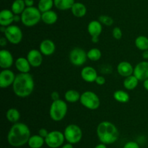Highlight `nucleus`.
Wrapping results in <instances>:
<instances>
[{
	"label": "nucleus",
	"mask_w": 148,
	"mask_h": 148,
	"mask_svg": "<svg viewBox=\"0 0 148 148\" xmlns=\"http://www.w3.org/2000/svg\"><path fill=\"white\" fill-rule=\"evenodd\" d=\"M4 33L8 42H10L12 44L17 45L23 40V35L22 30L20 28V27L15 25L7 26Z\"/></svg>",
	"instance_id": "8"
},
{
	"label": "nucleus",
	"mask_w": 148,
	"mask_h": 148,
	"mask_svg": "<svg viewBox=\"0 0 148 148\" xmlns=\"http://www.w3.org/2000/svg\"><path fill=\"white\" fill-rule=\"evenodd\" d=\"M54 6L59 10H67L72 8L75 4V0H53Z\"/></svg>",
	"instance_id": "25"
},
{
	"label": "nucleus",
	"mask_w": 148,
	"mask_h": 148,
	"mask_svg": "<svg viewBox=\"0 0 148 148\" xmlns=\"http://www.w3.org/2000/svg\"><path fill=\"white\" fill-rule=\"evenodd\" d=\"M143 86H144L145 89L147 91H148V79L143 81Z\"/></svg>",
	"instance_id": "43"
},
{
	"label": "nucleus",
	"mask_w": 148,
	"mask_h": 148,
	"mask_svg": "<svg viewBox=\"0 0 148 148\" xmlns=\"http://www.w3.org/2000/svg\"><path fill=\"white\" fill-rule=\"evenodd\" d=\"M7 41H8V40H7V39L6 38L5 36H4V37L1 38V39H0V45H1V46L4 47V46H7Z\"/></svg>",
	"instance_id": "39"
},
{
	"label": "nucleus",
	"mask_w": 148,
	"mask_h": 148,
	"mask_svg": "<svg viewBox=\"0 0 148 148\" xmlns=\"http://www.w3.org/2000/svg\"><path fill=\"white\" fill-rule=\"evenodd\" d=\"M135 46L139 50L145 51L148 49V38L145 36H140L135 39Z\"/></svg>",
	"instance_id": "31"
},
{
	"label": "nucleus",
	"mask_w": 148,
	"mask_h": 148,
	"mask_svg": "<svg viewBox=\"0 0 148 148\" xmlns=\"http://www.w3.org/2000/svg\"><path fill=\"white\" fill-rule=\"evenodd\" d=\"M87 56H88V59H89L90 60L92 61V62H96L101 59L102 53L100 49H97V48H92L88 51L87 53Z\"/></svg>",
	"instance_id": "32"
},
{
	"label": "nucleus",
	"mask_w": 148,
	"mask_h": 148,
	"mask_svg": "<svg viewBox=\"0 0 148 148\" xmlns=\"http://www.w3.org/2000/svg\"><path fill=\"white\" fill-rule=\"evenodd\" d=\"M113 37L116 39V40H120L122 38V31H121V28L119 27H116L113 29L112 31Z\"/></svg>",
	"instance_id": "34"
},
{
	"label": "nucleus",
	"mask_w": 148,
	"mask_h": 148,
	"mask_svg": "<svg viewBox=\"0 0 148 148\" xmlns=\"http://www.w3.org/2000/svg\"><path fill=\"white\" fill-rule=\"evenodd\" d=\"M62 148H74V147L72 146V144H71V143H67V144L62 146Z\"/></svg>",
	"instance_id": "44"
},
{
	"label": "nucleus",
	"mask_w": 148,
	"mask_h": 148,
	"mask_svg": "<svg viewBox=\"0 0 148 148\" xmlns=\"http://www.w3.org/2000/svg\"><path fill=\"white\" fill-rule=\"evenodd\" d=\"M95 82L98 85H103L106 83L105 77L103 76H98Z\"/></svg>",
	"instance_id": "36"
},
{
	"label": "nucleus",
	"mask_w": 148,
	"mask_h": 148,
	"mask_svg": "<svg viewBox=\"0 0 148 148\" xmlns=\"http://www.w3.org/2000/svg\"><path fill=\"white\" fill-rule=\"evenodd\" d=\"M14 22H15V23L21 22V15H20V14H14Z\"/></svg>",
	"instance_id": "41"
},
{
	"label": "nucleus",
	"mask_w": 148,
	"mask_h": 148,
	"mask_svg": "<svg viewBox=\"0 0 148 148\" xmlns=\"http://www.w3.org/2000/svg\"><path fill=\"white\" fill-rule=\"evenodd\" d=\"M117 72L121 76L127 77L132 75L134 73V68L132 65L128 62H121L117 66Z\"/></svg>",
	"instance_id": "18"
},
{
	"label": "nucleus",
	"mask_w": 148,
	"mask_h": 148,
	"mask_svg": "<svg viewBox=\"0 0 148 148\" xmlns=\"http://www.w3.org/2000/svg\"><path fill=\"white\" fill-rule=\"evenodd\" d=\"M68 106L63 100L59 99L52 102L49 109V116L54 121H60L64 119L67 114Z\"/></svg>",
	"instance_id": "5"
},
{
	"label": "nucleus",
	"mask_w": 148,
	"mask_h": 148,
	"mask_svg": "<svg viewBox=\"0 0 148 148\" xmlns=\"http://www.w3.org/2000/svg\"><path fill=\"white\" fill-rule=\"evenodd\" d=\"M25 8L24 0H14L11 6V10L14 14H21Z\"/></svg>",
	"instance_id": "26"
},
{
	"label": "nucleus",
	"mask_w": 148,
	"mask_h": 148,
	"mask_svg": "<svg viewBox=\"0 0 148 148\" xmlns=\"http://www.w3.org/2000/svg\"><path fill=\"white\" fill-rule=\"evenodd\" d=\"M14 14L12 10H3L0 12V25L7 26L11 25L12 23H14Z\"/></svg>",
	"instance_id": "17"
},
{
	"label": "nucleus",
	"mask_w": 148,
	"mask_h": 148,
	"mask_svg": "<svg viewBox=\"0 0 148 148\" xmlns=\"http://www.w3.org/2000/svg\"><path fill=\"white\" fill-rule=\"evenodd\" d=\"M92 43H96L99 41V39H98V37H92V39H91Z\"/></svg>",
	"instance_id": "46"
},
{
	"label": "nucleus",
	"mask_w": 148,
	"mask_h": 148,
	"mask_svg": "<svg viewBox=\"0 0 148 148\" xmlns=\"http://www.w3.org/2000/svg\"><path fill=\"white\" fill-rule=\"evenodd\" d=\"M95 148H107V147H106V146L105 144H103V143H101V144H99V145H98L95 146Z\"/></svg>",
	"instance_id": "45"
},
{
	"label": "nucleus",
	"mask_w": 148,
	"mask_h": 148,
	"mask_svg": "<svg viewBox=\"0 0 148 148\" xmlns=\"http://www.w3.org/2000/svg\"><path fill=\"white\" fill-rule=\"evenodd\" d=\"M58 20V15L53 10L43 12L41 14V20L47 25H53L56 23Z\"/></svg>",
	"instance_id": "22"
},
{
	"label": "nucleus",
	"mask_w": 148,
	"mask_h": 148,
	"mask_svg": "<svg viewBox=\"0 0 148 148\" xmlns=\"http://www.w3.org/2000/svg\"><path fill=\"white\" fill-rule=\"evenodd\" d=\"M69 60L71 63L77 66H79L83 65L86 62L88 56L87 53L84 49L81 48H75L72 49L69 53Z\"/></svg>",
	"instance_id": "10"
},
{
	"label": "nucleus",
	"mask_w": 148,
	"mask_h": 148,
	"mask_svg": "<svg viewBox=\"0 0 148 148\" xmlns=\"http://www.w3.org/2000/svg\"><path fill=\"white\" fill-rule=\"evenodd\" d=\"M14 63L13 56L8 50L2 49L0 51V67L2 69H10Z\"/></svg>",
	"instance_id": "14"
},
{
	"label": "nucleus",
	"mask_w": 148,
	"mask_h": 148,
	"mask_svg": "<svg viewBox=\"0 0 148 148\" xmlns=\"http://www.w3.org/2000/svg\"><path fill=\"white\" fill-rule=\"evenodd\" d=\"M139 83V79L134 75L125 77L124 80V87L128 90L135 89Z\"/></svg>",
	"instance_id": "24"
},
{
	"label": "nucleus",
	"mask_w": 148,
	"mask_h": 148,
	"mask_svg": "<svg viewBox=\"0 0 148 148\" xmlns=\"http://www.w3.org/2000/svg\"><path fill=\"white\" fill-rule=\"evenodd\" d=\"M49 132L47 131V130H46V129L44 128H41L40 130H39L38 131V134L40 136H41L42 137H43V138H46V137L48 136V134H49Z\"/></svg>",
	"instance_id": "37"
},
{
	"label": "nucleus",
	"mask_w": 148,
	"mask_h": 148,
	"mask_svg": "<svg viewBox=\"0 0 148 148\" xmlns=\"http://www.w3.org/2000/svg\"><path fill=\"white\" fill-rule=\"evenodd\" d=\"M53 6H54L53 0H39L38 3V8L41 13L51 10Z\"/></svg>",
	"instance_id": "30"
},
{
	"label": "nucleus",
	"mask_w": 148,
	"mask_h": 148,
	"mask_svg": "<svg viewBox=\"0 0 148 148\" xmlns=\"http://www.w3.org/2000/svg\"><path fill=\"white\" fill-rule=\"evenodd\" d=\"M15 67L20 73H29L30 71L31 65L29 63L27 58L19 57L17 58L14 62Z\"/></svg>",
	"instance_id": "20"
},
{
	"label": "nucleus",
	"mask_w": 148,
	"mask_h": 148,
	"mask_svg": "<svg viewBox=\"0 0 148 148\" xmlns=\"http://www.w3.org/2000/svg\"><path fill=\"white\" fill-rule=\"evenodd\" d=\"M133 75L139 79V81H145L148 79V62L143 61L137 64L134 68Z\"/></svg>",
	"instance_id": "12"
},
{
	"label": "nucleus",
	"mask_w": 148,
	"mask_h": 148,
	"mask_svg": "<svg viewBox=\"0 0 148 148\" xmlns=\"http://www.w3.org/2000/svg\"><path fill=\"white\" fill-rule=\"evenodd\" d=\"M51 98L53 100V101H57V100L59 99V94L57 91H53V92H51Z\"/></svg>",
	"instance_id": "38"
},
{
	"label": "nucleus",
	"mask_w": 148,
	"mask_h": 148,
	"mask_svg": "<svg viewBox=\"0 0 148 148\" xmlns=\"http://www.w3.org/2000/svg\"><path fill=\"white\" fill-rule=\"evenodd\" d=\"M16 75L10 69H3L0 73V87L7 88L13 85Z\"/></svg>",
	"instance_id": "11"
},
{
	"label": "nucleus",
	"mask_w": 148,
	"mask_h": 148,
	"mask_svg": "<svg viewBox=\"0 0 148 148\" xmlns=\"http://www.w3.org/2000/svg\"><path fill=\"white\" fill-rule=\"evenodd\" d=\"M98 20L101 23V24L105 25L106 26H111L114 24V20L112 17L108 15H101L98 18Z\"/></svg>",
	"instance_id": "33"
},
{
	"label": "nucleus",
	"mask_w": 148,
	"mask_h": 148,
	"mask_svg": "<svg viewBox=\"0 0 148 148\" xmlns=\"http://www.w3.org/2000/svg\"><path fill=\"white\" fill-rule=\"evenodd\" d=\"M81 95L75 90H69L65 92L64 98L69 103H76L80 99Z\"/></svg>",
	"instance_id": "29"
},
{
	"label": "nucleus",
	"mask_w": 148,
	"mask_h": 148,
	"mask_svg": "<svg viewBox=\"0 0 148 148\" xmlns=\"http://www.w3.org/2000/svg\"><path fill=\"white\" fill-rule=\"evenodd\" d=\"M97 136L101 143L111 145L117 141L119 136L117 127L110 121H102L98 124L96 130Z\"/></svg>",
	"instance_id": "3"
},
{
	"label": "nucleus",
	"mask_w": 148,
	"mask_h": 148,
	"mask_svg": "<svg viewBox=\"0 0 148 148\" xmlns=\"http://www.w3.org/2000/svg\"><path fill=\"white\" fill-rule=\"evenodd\" d=\"M103 30V26L99 20H92L88 25V31L92 37H99Z\"/></svg>",
	"instance_id": "19"
},
{
	"label": "nucleus",
	"mask_w": 148,
	"mask_h": 148,
	"mask_svg": "<svg viewBox=\"0 0 148 148\" xmlns=\"http://www.w3.org/2000/svg\"><path fill=\"white\" fill-rule=\"evenodd\" d=\"M27 59L33 67H38L43 62V54L40 50L32 49L27 53Z\"/></svg>",
	"instance_id": "13"
},
{
	"label": "nucleus",
	"mask_w": 148,
	"mask_h": 148,
	"mask_svg": "<svg viewBox=\"0 0 148 148\" xmlns=\"http://www.w3.org/2000/svg\"><path fill=\"white\" fill-rule=\"evenodd\" d=\"M44 143L45 138L38 134L31 136L29 139L27 144L30 148H40L43 145Z\"/></svg>",
	"instance_id": "23"
},
{
	"label": "nucleus",
	"mask_w": 148,
	"mask_h": 148,
	"mask_svg": "<svg viewBox=\"0 0 148 148\" xmlns=\"http://www.w3.org/2000/svg\"><path fill=\"white\" fill-rule=\"evenodd\" d=\"M41 14L38 7H26L21 15V22L26 27H33L36 25L41 20Z\"/></svg>",
	"instance_id": "4"
},
{
	"label": "nucleus",
	"mask_w": 148,
	"mask_h": 148,
	"mask_svg": "<svg viewBox=\"0 0 148 148\" xmlns=\"http://www.w3.org/2000/svg\"><path fill=\"white\" fill-rule=\"evenodd\" d=\"M123 148H140V145H138V143H137L136 142L131 141L126 143Z\"/></svg>",
	"instance_id": "35"
},
{
	"label": "nucleus",
	"mask_w": 148,
	"mask_h": 148,
	"mask_svg": "<svg viewBox=\"0 0 148 148\" xmlns=\"http://www.w3.org/2000/svg\"><path fill=\"white\" fill-rule=\"evenodd\" d=\"M98 76L97 71L90 66H85L81 70V77L87 82L91 83V82H95V79Z\"/></svg>",
	"instance_id": "15"
},
{
	"label": "nucleus",
	"mask_w": 148,
	"mask_h": 148,
	"mask_svg": "<svg viewBox=\"0 0 148 148\" xmlns=\"http://www.w3.org/2000/svg\"><path fill=\"white\" fill-rule=\"evenodd\" d=\"M114 98L118 102L121 103H126L130 101V97L127 92L121 90H118L114 92Z\"/></svg>",
	"instance_id": "27"
},
{
	"label": "nucleus",
	"mask_w": 148,
	"mask_h": 148,
	"mask_svg": "<svg viewBox=\"0 0 148 148\" xmlns=\"http://www.w3.org/2000/svg\"><path fill=\"white\" fill-rule=\"evenodd\" d=\"M65 137L64 133L60 131L50 132L45 138V143L51 148H58L64 144Z\"/></svg>",
	"instance_id": "9"
},
{
	"label": "nucleus",
	"mask_w": 148,
	"mask_h": 148,
	"mask_svg": "<svg viewBox=\"0 0 148 148\" xmlns=\"http://www.w3.org/2000/svg\"><path fill=\"white\" fill-rule=\"evenodd\" d=\"M65 140L71 144H77L82 140V132L80 127L76 124H69L65 128L64 132Z\"/></svg>",
	"instance_id": "7"
},
{
	"label": "nucleus",
	"mask_w": 148,
	"mask_h": 148,
	"mask_svg": "<svg viewBox=\"0 0 148 148\" xmlns=\"http://www.w3.org/2000/svg\"><path fill=\"white\" fill-rule=\"evenodd\" d=\"M6 117L10 122L15 124L18 122L20 118V114L17 109L14 108H12L8 109L6 113Z\"/></svg>",
	"instance_id": "28"
},
{
	"label": "nucleus",
	"mask_w": 148,
	"mask_h": 148,
	"mask_svg": "<svg viewBox=\"0 0 148 148\" xmlns=\"http://www.w3.org/2000/svg\"><path fill=\"white\" fill-rule=\"evenodd\" d=\"M143 59H148V49L147 50L143 51Z\"/></svg>",
	"instance_id": "42"
},
{
	"label": "nucleus",
	"mask_w": 148,
	"mask_h": 148,
	"mask_svg": "<svg viewBox=\"0 0 148 148\" xmlns=\"http://www.w3.org/2000/svg\"><path fill=\"white\" fill-rule=\"evenodd\" d=\"M79 102L84 107L90 110L98 109L101 105L100 98L92 91H85L81 94Z\"/></svg>",
	"instance_id": "6"
},
{
	"label": "nucleus",
	"mask_w": 148,
	"mask_h": 148,
	"mask_svg": "<svg viewBox=\"0 0 148 148\" xmlns=\"http://www.w3.org/2000/svg\"><path fill=\"white\" fill-rule=\"evenodd\" d=\"M39 50L44 56H51L56 50L55 43L50 39H45L40 43L39 46Z\"/></svg>",
	"instance_id": "16"
},
{
	"label": "nucleus",
	"mask_w": 148,
	"mask_h": 148,
	"mask_svg": "<svg viewBox=\"0 0 148 148\" xmlns=\"http://www.w3.org/2000/svg\"><path fill=\"white\" fill-rule=\"evenodd\" d=\"M25 4L26 7H33L34 4V0H24Z\"/></svg>",
	"instance_id": "40"
},
{
	"label": "nucleus",
	"mask_w": 148,
	"mask_h": 148,
	"mask_svg": "<svg viewBox=\"0 0 148 148\" xmlns=\"http://www.w3.org/2000/svg\"><path fill=\"white\" fill-rule=\"evenodd\" d=\"M72 14L76 17H83L87 13V7L81 2H75L71 8Z\"/></svg>",
	"instance_id": "21"
},
{
	"label": "nucleus",
	"mask_w": 148,
	"mask_h": 148,
	"mask_svg": "<svg viewBox=\"0 0 148 148\" xmlns=\"http://www.w3.org/2000/svg\"><path fill=\"white\" fill-rule=\"evenodd\" d=\"M30 131L25 124L17 122L10 128L7 135L9 144L14 147H21L28 143Z\"/></svg>",
	"instance_id": "1"
},
{
	"label": "nucleus",
	"mask_w": 148,
	"mask_h": 148,
	"mask_svg": "<svg viewBox=\"0 0 148 148\" xmlns=\"http://www.w3.org/2000/svg\"><path fill=\"white\" fill-rule=\"evenodd\" d=\"M35 83L33 76L29 73H19L16 75L12 85L13 91L17 96L26 98L33 92Z\"/></svg>",
	"instance_id": "2"
}]
</instances>
